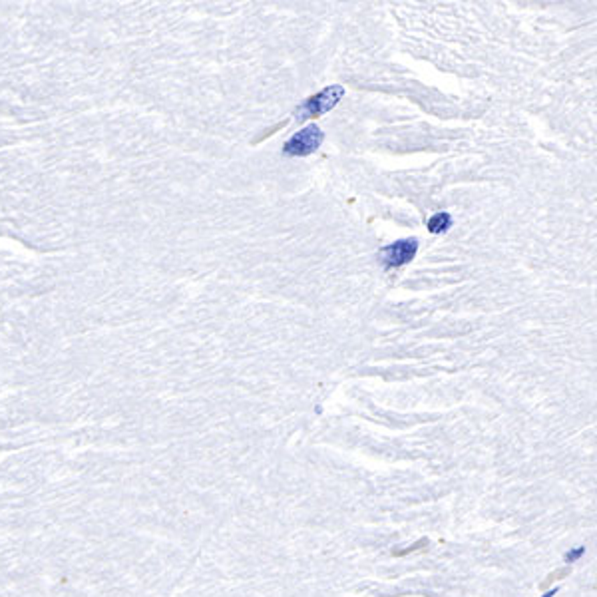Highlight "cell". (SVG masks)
Returning <instances> with one entry per match:
<instances>
[{
	"label": "cell",
	"instance_id": "6da1fadb",
	"mask_svg": "<svg viewBox=\"0 0 597 597\" xmlns=\"http://www.w3.org/2000/svg\"><path fill=\"white\" fill-rule=\"evenodd\" d=\"M343 96L344 88L339 84L321 90L317 96H311L309 100H305L297 108V120H307V118H317V115L327 114L343 100Z\"/></svg>",
	"mask_w": 597,
	"mask_h": 597
},
{
	"label": "cell",
	"instance_id": "7a4b0ae2",
	"mask_svg": "<svg viewBox=\"0 0 597 597\" xmlns=\"http://www.w3.org/2000/svg\"><path fill=\"white\" fill-rule=\"evenodd\" d=\"M323 140H325V134L321 132V127L313 124V126H307L305 129L297 132L291 140L285 143L283 152L291 157H305V155L317 152Z\"/></svg>",
	"mask_w": 597,
	"mask_h": 597
},
{
	"label": "cell",
	"instance_id": "3957f363",
	"mask_svg": "<svg viewBox=\"0 0 597 597\" xmlns=\"http://www.w3.org/2000/svg\"><path fill=\"white\" fill-rule=\"evenodd\" d=\"M419 251V239H400L381 249V261L384 269L402 267L414 259Z\"/></svg>",
	"mask_w": 597,
	"mask_h": 597
},
{
	"label": "cell",
	"instance_id": "277c9868",
	"mask_svg": "<svg viewBox=\"0 0 597 597\" xmlns=\"http://www.w3.org/2000/svg\"><path fill=\"white\" fill-rule=\"evenodd\" d=\"M450 225H452V217L448 216L446 211H440V213H436V216L428 219V229H430L433 233H442V231H446Z\"/></svg>",
	"mask_w": 597,
	"mask_h": 597
},
{
	"label": "cell",
	"instance_id": "5b68a950",
	"mask_svg": "<svg viewBox=\"0 0 597 597\" xmlns=\"http://www.w3.org/2000/svg\"><path fill=\"white\" fill-rule=\"evenodd\" d=\"M428 546V542L426 540H419L416 544H412V546L405 547V549H394L393 556L394 558H405V556H408V554H414V552H422L424 547Z\"/></svg>",
	"mask_w": 597,
	"mask_h": 597
},
{
	"label": "cell",
	"instance_id": "8992f818",
	"mask_svg": "<svg viewBox=\"0 0 597 597\" xmlns=\"http://www.w3.org/2000/svg\"><path fill=\"white\" fill-rule=\"evenodd\" d=\"M568 575H570V570H558V572L549 573L546 582H542V584H540V587H542V589H546L547 585L552 584L554 580H563V577H568Z\"/></svg>",
	"mask_w": 597,
	"mask_h": 597
},
{
	"label": "cell",
	"instance_id": "52a82bcc",
	"mask_svg": "<svg viewBox=\"0 0 597 597\" xmlns=\"http://www.w3.org/2000/svg\"><path fill=\"white\" fill-rule=\"evenodd\" d=\"M584 554H585V546L573 547V549H570V552L566 554V561H568V563H573V561H577V559L582 558Z\"/></svg>",
	"mask_w": 597,
	"mask_h": 597
},
{
	"label": "cell",
	"instance_id": "ba28073f",
	"mask_svg": "<svg viewBox=\"0 0 597 597\" xmlns=\"http://www.w3.org/2000/svg\"><path fill=\"white\" fill-rule=\"evenodd\" d=\"M556 594H558V589H549V591H546V594H544L542 597H554Z\"/></svg>",
	"mask_w": 597,
	"mask_h": 597
}]
</instances>
